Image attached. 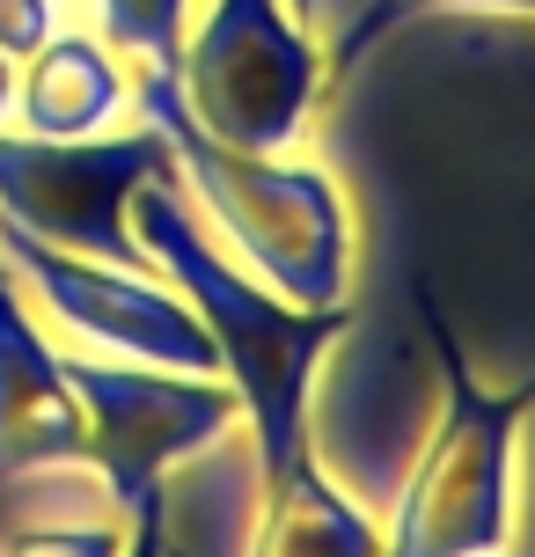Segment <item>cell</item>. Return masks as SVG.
Here are the masks:
<instances>
[{"label": "cell", "instance_id": "cell-1", "mask_svg": "<svg viewBox=\"0 0 535 557\" xmlns=\"http://www.w3.org/2000/svg\"><path fill=\"white\" fill-rule=\"evenodd\" d=\"M133 243L147 250V264H162L176 278V294L198 308V323L221 352V374L235 382V404L257 425V455H264V492L309 462L301 447V411H309V374L323 360V345L345 331V301L338 308H294L272 286H257L227 264L206 227H198L191 198L176 191V176H147L133 206Z\"/></svg>", "mask_w": 535, "mask_h": 557}, {"label": "cell", "instance_id": "cell-2", "mask_svg": "<svg viewBox=\"0 0 535 557\" xmlns=\"http://www.w3.org/2000/svg\"><path fill=\"white\" fill-rule=\"evenodd\" d=\"M133 103H140V117L154 133L170 139L176 176L198 191L213 227L242 250V264L264 272V286L279 301H294V308H338L345 301L352 221H345V198L331 184V169L272 162V154H250V147H221L184 111L176 74L133 66Z\"/></svg>", "mask_w": 535, "mask_h": 557}, {"label": "cell", "instance_id": "cell-3", "mask_svg": "<svg viewBox=\"0 0 535 557\" xmlns=\"http://www.w3.org/2000/svg\"><path fill=\"white\" fill-rule=\"evenodd\" d=\"M433 323V352L448 367V418L433 425L419 470L396 506V535L382 557H492L507 543V506H513V425L535 404L528 389H484L462 345Z\"/></svg>", "mask_w": 535, "mask_h": 557}, {"label": "cell", "instance_id": "cell-4", "mask_svg": "<svg viewBox=\"0 0 535 557\" xmlns=\"http://www.w3.org/2000/svg\"><path fill=\"white\" fill-rule=\"evenodd\" d=\"M315 88H323V52L286 0H213L198 29H184L176 96L221 147H250V154L294 147L315 111Z\"/></svg>", "mask_w": 535, "mask_h": 557}, {"label": "cell", "instance_id": "cell-5", "mask_svg": "<svg viewBox=\"0 0 535 557\" xmlns=\"http://www.w3.org/2000/svg\"><path fill=\"white\" fill-rule=\"evenodd\" d=\"M147 176H176L170 139L147 117L133 133L96 139H37L0 125V221H15L52 250L147 272V250L133 243V221H125V206Z\"/></svg>", "mask_w": 535, "mask_h": 557}, {"label": "cell", "instance_id": "cell-6", "mask_svg": "<svg viewBox=\"0 0 535 557\" xmlns=\"http://www.w3.org/2000/svg\"><path fill=\"white\" fill-rule=\"evenodd\" d=\"M66 382L82 396L88 418V462L103 476L117 513H133L154 499V484L213 447L235 425V389H221L213 374H176V367H140V360H103V352H59Z\"/></svg>", "mask_w": 535, "mask_h": 557}, {"label": "cell", "instance_id": "cell-7", "mask_svg": "<svg viewBox=\"0 0 535 557\" xmlns=\"http://www.w3.org/2000/svg\"><path fill=\"white\" fill-rule=\"evenodd\" d=\"M0 264L15 272L29 301H45L66 337H82L111 360H140V367H176V374H221V352L198 323V308L184 294H162L154 272H117L96 257L52 250L23 235L15 221H0Z\"/></svg>", "mask_w": 535, "mask_h": 557}, {"label": "cell", "instance_id": "cell-8", "mask_svg": "<svg viewBox=\"0 0 535 557\" xmlns=\"http://www.w3.org/2000/svg\"><path fill=\"white\" fill-rule=\"evenodd\" d=\"M88 462L82 396L59 367L52 337L23 308V286L0 264V492H15L45 470Z\"/></svg>", "mask_w": 535, "mask_h": 557}, {"label": "cell", "instance_id": "cell-9", "mask_svg": "<svg viewBox=\"0 0 535 557\" xmlns=\"http://www.w3.org/2000/svg\"><path fill=\"white\" fill-rule=\"evenodd\" d=\"M125 103H133V74L117 66V52L96 29L59 23L15 66V117L8 125L37 139H96Z\"/></svg>", "mask_w": 535, "mask_h": 557}, {"label": "cell", "instance_id": "cell-10", "mask_svg": "<svg viewBox=\"0 0 535 557\" xmlns=\"http://www.w3.org/2000/svg\"><path fill=\"white\" fill-rule=\"evenodd\" d=\"M242 557H382V535L360 506H345L323 476L301 470L264 492V521H257Z\"/></svg>", "mask_w": 535, "mask_h": 557}, {"label": "cell", "instance_id": "cell-11", "mask_svg": "<svg viewBox=\"0 0 535 557\" xmlns=\"http://www.w3.org/2000/svg\"><path fill=\"white\" fill-rule=\"evenodd\" d=\"M191 29V0H96V37L147 74H176Z\"/></svg>", "mask_w": 535, "mask_h": 557}, {"label": "cell", "instance_id": "cell-12", "mask_svg": "<svg viewBox=\"0 0 535 557\" xmlns=\"http://www.w3.org/2000/svg\"><path fill=\"white\" fill-rule=\"evenodd\" d=\"M425 15H535V0H360L352 23L338 29L323 74L360 66V59L374 52V37H389V29H403V23H425Z\"/></svg>", "mask_w": 535, "mask_h": 557}, {"label": "cell", "instance_id": "cell-13", "mask_svg": "<svg viewBox=\"0 0 535 557\" xmlns=\"http://www.w3.org/2000/svg\"><path fill=\"white\" fill-rule=\"evenodd\" d=\"M0 557H125L117 521H23L0 535Z\"/></svg>", "mask_w": 535, "mask_h": 557}, {"label": "cell", "instance_id": "cell-14", "mask_svg": "<svg viewBox=\"0 0 535 557\" xmlns=\"http://www.w3.org/2000/svg\"><path fill=\"white\" fill-rule=\"evenodd\" d=\"M162 484H154V499L133 506V535H125V557H162Z\"/></svg>", "mask_w": 535, "mask_h": 557}, {"label": "cell", "instance_id": "cell-15", "mask_svg": "<svg viewBox=\"0 0 535 557\" xmlns=\"http://www.w3.org/2000/svg\"><path fill=\"white\" fill-rule=\"evenodd\" d=\"M8 117H15V59L0 52V125H8Z\"/></svg>", "mask_w": 535, "mask_h": 557}, {"label": "cell", "instance_id": "cell-16", "mask_svg": "<svg viewBox=\"0 0 535 557\" xmlns=\"http://www.w3.org/2000/svg\"><path fill=\"white\" fill-rule=\"evenodd\" d=\"M286 8H294V23H309V29H315V15H323V0H286Z\"/></svg>", "mask_w": 535, "mask_h": 557}]
</instances>
